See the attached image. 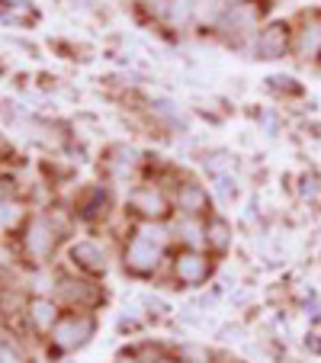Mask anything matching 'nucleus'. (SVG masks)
I'll list each match as a JSON object with an SVG mask.
<instances>
[{"label":"nucleus","instance_id":"f257e3e1","mask_svg":"<svg viewBox=\"0 0 321 363\" xmlns=\"http://www.w3.org/2000/svg\"><path fill=\"white\" fill-rule=\"evenodd\" d=\"M94 335V318L90 315H68L52 328V341H55L58 350H74L84 347Z\"/></svg>","mask_w":321,"mask_h":363},{"label":"nucleus","instance_id":"f03ea898","mask_svg":"<svg viewBox=\"0 0 321 363\" xmlns=\"http://www.w3.org/2000/svg\"><path fill=\"white\" fill-rule=\"evenodd\" d=\"M257 55L260 58H280L286 55V48H289V26H283V23H274V26H266L264 33L257 35Z\"/></svg>","mask_w":321,"mask_h":363},{"label":"nucleus","instance_id":"7ed1b4c3","mask_svg":"<svg viewBox=\"0 0 321 363\" xmlns=\"http://www.w3.org/2000/svg\"><path fill=\"white\" fill-rule=\"evenodd\" d=\"M157 254H161L157 245H151V241H145V238H135L129 245V251H125V267H132L135 274H148V270H154Z\"/></svg>","mask_w":321,"mask_h":363},{"label":"nucleus","instance_id":"20e7f679","mask_svg":"<svg viewBox=\"0 0 321 363\" xmlns=\"http://www.w3.org/2000/svg\"><path fill=\"white\" fill-rule=\"evenodd\" d=\"M52 245H55V228H52V222L48 219H33V225H29L26 232V247L35 254V257H45L48 251H52Z\"/></svg>","mask_w":321,"mask_h":363},{"label":"nucleus","instance_id":"39448f33","mask_svg":"<svg viewBox=\"0 0 321 363\" xmlns=\"http://www.w3.org/2000/svg\"><path fill=\"white\" fill-rule=\"evenodd\" d=\"M295 52L299 58H318L321 55V20H308L295 35Z\"/></svg>","mask_w":321,"mask_h":363},{"label":"nucleus","instance_id":"423d86ee","mask_svg":"<svg viewBox=\"0 0 321 363\" xmlns=\"http://www.w3.org/2000/svg\"><path fill=\"white\" fill-rule=\"evenodd\" d=\"M205 261L199 257V254H184L177 261V277L184 283H190V286H196V283H203L205 280Z\"/></svg>","mask_w":321,"mask_h":363},{"label":"nucleus","instance_id":"0eeeda50","mask_svg":"<svg viewBox=\"0 0 321 363\" xmlns=\"http://www.w3.org/2000/svg\"><path fill=\"white\" fill-rule=\"evenodd\" d=\"M71 257H74V261H81L87 270H103V267H106V257H103V251L96 245H90V241H81V245H74Z\"/></svg>","mask_w":321,"mask_h":363},{"label":"nucleus","instance_id":"6e6552de","mask_svg":"<svg viewBox=\"0 0 321 363\" xmlns=\"http://www.w3.org/2000/svg\"><path fill=\"white\" fill-rule=\"evenodd\" d=\"M132 203H135V209L145 213V216H161L164 213V196L154 193V190H138L135 196H132Z\"/></svg>","mask_w":321,"mask_h":363},{"label":"nucleus","instance_id":"1a4fd4ad","mask_svg":"<svg viewBox=\"0 0 321 363\" xmlns=\"http://www.w3.org/2000/svg\"><path fill=\"white\" fill-rule=\"evenodd\" d=\"M177 206L186 209V213H199V209H205V190L196 184H186L177 196Z\"/></svg>","mask_w":321,"mask_h":363},{"label":"nucleus","instance_id":"9d476101","mask_svg":"<svg viewBox=\"0 0 321 363\" xmlns=\"http://www.w3.org/2000/svg\"><path fill=\"white\" fill-rule=\"evenodd\" d=\"M254 10L251 7H241V4H235L232 13H228V26H232V33H244V29L254 26Z\"/></svg>","mask_w":321,"mask_h":363},{"label":"nucleus","instance_id":"9b49d317","mask_svg":"<svg viewBox=\"0 0 321 363\" xmlns=\"http://www.w3.org/2000/svg\"><path fill=\"white\" fill-rule=\"evenodd\" d=\"M132 164H135V155L125 148H116V161H113V171H116V177H125V174L132 171Z\"/></svg>","mask_w":321,"mask_h":363},{"label":"nucleus","instance_id":"f8f14e48","mask_svg":"<svg viewBox=\"0 0 321 363\" xmlns=\"http://www.w3.org/2000/svg\"><path fill=\"white\" fill-rule=\"evenodd\" d=\"M33 318L42 325V328H45V325H52V318H55V308H52V302H45V299L35 302V306H33Z\"/></svg>","mask_w":321,"mask_h":363},{"label":"nucleus","instance_id":"ddd939ff","mask_svg":"<svg viewBox=\"0 0 321 363\" xmlns=\"http://www.w3.org/2000/svg\"><path fill=\"white\" fill-rule=\"evenodd\" d=\"M209 241L215 247H225L228 245V225H225V222H212V225H209Z\"/></svg>","mask_w":321,"mask_h":363},{"label":"nucleus","instance_id":"4468645a","mask_svg":"<svg viewBox=\"0 0 321 363\" xmlns=\"http://www.w3.org/2000/svg\"><path fill=\"white\" fill-rule=\"evenodd\" d=\"M138 238H145V241H151V245H164L167 241V235H164V228H154V225H145L142 228V235H138Z\"/></svg>","mask_w":321,"mask_h":363},{"label":"nucleus","instance_id":"2eb2a0df","mask_svg":"<svg viewBox=\"0 0 321 363\" xmlns=\"http://www.w3.org/2000/svg\"><path fill=\"white\" fill-rule=\"evenodd\" d=\"M193 10V0H174V7H171V16L174 20H186Z\"/></svg>","mask_w":321,"mask_h":363},{"label":"nucleus","instance_id":"dca6fc26","mask_svg":"<svg viewBox=\"0 0 321 363\" xmlns=\"http://www.w3.org/2000/svg\"><path fill=\"white\" fill-rule=\"evenodd\" d=\"M16 216H20V209H16L13 203H0V225H7V222H13Z\"/></svg>","mask_w":321,"mask_h":363},{"label":"nucleus","instance_id":"f3484780","mask_svg":"<svg viewBox=\"0 0 321 363\" xmlns=\"http://www.w3.org/2000/svg\"><path fill=\"white\" fill-rule=\"evenodd\" d=\"M0 363H23L10 347H0Z\"/></svg>","mask_w":321,"mask_h":363},{"label":"nucleus","instance_id":"a211bd4d","mask_svg":"<svg viewBox=\"0 0 321 363\" xmlns=\"http://www.w3.org/2000/svg\"><path fill=\"white\" fill-rule=\"evenodd\" d=\"M164 363H171V360H164Z\"/></svg>","mask_w":321,"mask_h":363}]
</instances>
